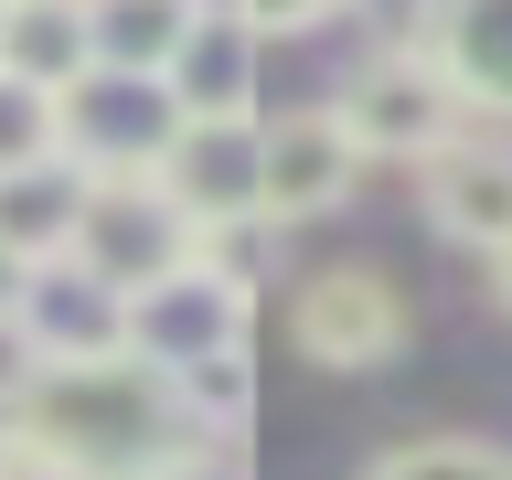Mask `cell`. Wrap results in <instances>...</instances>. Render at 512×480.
Instances as JSON below:
<instances>
[{"label":"cell","mask_w":512,"mask_h":480,"mask_svg":"<svg viewBox=\"0 0 512 480\" xmlns=\"http://www.w3.org/2000/svg\"><path fill=\"white\" fill-rule=\"evenodd\" d=\"M0 459H32L54 480H182L203 459V427L182 416L171 374H150L139 352L32 363L0 395Z\"/></svg>","instance_id":"obj_1"},{"label":"cell","mask_w":512,"mask_h":480,"mask_svg":"<svg viewBox=\"0 0 512 480\" xmlns=\"http://www.w3.org/2000/svg\"><path fill=\"white\" fill-rule=\"evenodd\" d=\"M75 267L86 278H107L118 299H139V288H160L171 267H192L203 256V235H192V214L160 192V171H96L86 203H75Z\"/></svg>","instance_id":"obj_2"},{"label":"cell","mask_w":512,"mask_h":480,"mask_svg":"<svg viewBox=\"0 0 512 480\" xmlns=\"http://www.w3.org/2000/svg\"><path fill=\"white\" fill-rule=\"evenodd\" d=\"M331 118H342V139H352L363 160H416V171H427V160L459 139L470 107H459V86L438 75L427 43H384V54L331 96Z\"/></svg>","instance_id":"obj_3"},{"label":"cell","mask_w":512,"mask_h":480,"mask_svg":"<svg viewBox=\"0 0 512 480\" xmlns=\"http://www.w3.org/2000/svg\"><path fill=\"white\" fill-rule=\"evenodd\" d=\"M256 331L246 310V278L235 267H214V256H192V267H171L160 288H139L128 299V352L150 363V374H192V363H235Z\"/></svg>","instance_id":"obj_4"},{"label":"cell","mask_w":512,"mask_h":480,"mask_svg":"<svg viewBox=\"0 0 512 480\" xmlns=\"http://www.w3.org/2000/svg\"><path fill=\"white\" fill-rule=\"evenodd\" d=\"M288 342L331 363V374H374L406 352V288L384 267H320L299 299H288Z\"/></svg>","instance_id":"obj_5"},{"label":"cell","mask_w":512,"mask_h":480,"mask_svg":"<svg viewBox=\"0 0 512 480\" xmlns=\"http://www.w3.org/2000/svg\"><path fill=\"white\" fill-rule=\"evenodd\" d=\"M182 139V107L160 75H86V86L64 96V160L75 171H160Z\"/></svg>","instance_id":"obj_6"},{"label":"cell","mask_w":512,"mask_h":480,"mask_svg":"<svg viewBox=\"0 0 512 480\" xmlns=\"http://www.w3.org/2000/svg\"><path fill=\"white\" fill-rule=\"evenodd\" d=\"M256 150H267V118H182V139L160 160V192L192 214L203 246H224L235 224H267L256 214Z\"/></svg>","instance_id":"obj_7"},{"label":"cell","mask_w":512,"mask_h":480,"mask_svg":"<svg viewBox=\"0 0 512 480\" xmlns=\"http://www.w3.org/2000/svg\"><path fill=\"white\" fill-rule=\"evenodd\" d=\"M11 342H22L32 363H107V352H128V299L107 278H86L75 256H54V267L22 278Z\"/></svg>","instance_id":"obj_8"},{"label":"cell","mask_w":512,"mask_h":480,"mask_svg":"<svg viewBox=\"0 0 512 480\" xmlns=\"http://www.w3.org/2000/svg\"><path fill=\"white\" fill-rule=\"evenodd\" d=\"M363 171V150L342 139L331 107H299V118H267V150H256V214L267 224H299V214H331Z\"/></svg>","instance_id":"obj_9"},{"label":"cell","mask_w":512,"mask_h":480,"mask_svg":"<svg viewBox=\"0 0 512 480\" xmlns=\"http://www.w3.org/2000/svg\"><path fill=\"white\" fill-rule=\"evenodd\" d=\"M427 224L438 235H459V246L502 256L512 246V139H448L438 160H427Z\"/></svg>","instance_id":"obj_10"},{"label":"cell","mask_w":512,"mask_h":480,"mask_svg":"<svg viewBox=\"0 0 512 480\" xmlns=\"http://www.w3.org/2000/svg\"><path fill=\"white\" fill-rule=\"evenodd\" d=\"M0 75H22V86H43V96H75L96 75L86 0H11V11H0Z\"/></svg>","instance_id":"obj_11"},{"label":"cell","mask_w":512,"mask_h":480,"mask_svg":"<svg viewBox=\"0 0 512 480\" xmlns=\"http://www.w3.org/2000/svg\"><path fill=\"white\" fill-rule=\"evenodd\" d=\"M438 75L459 86V107L512 118V0H438Z\"/></svg>","instance_id":"obj_12"},{"label":"cell","mask_w":512,"mask_h":480,"mask_svg":"<svg viewBox=\"0 0 512 480\" xmlns=\"http://www.w3.org/2000/svg\"><path fill=\"white\" fill-rule=\"evenodd\" d=\"M203 0H86V32H96V75H160L182 64Z\"/></svg>","instance_id":"obj_13"},{"label":"cell","mask_w":512,"mask_h":480,"mask_svg":"<svg viewBox=\"0 0 512 480\" xmlns=\"http://www.w3.org/2000/svg\"><path fill=\"white\" fill-rule=\"evenodd\" d=\"M246 75H256V32L224 22V11H203L192 43H182V64H171V107H182V118H256Z\"/></svg>","instance_id":"obj_14"},{"label":"cell","mask_w":512,"mask_h":480,"mask_svg":"<svg viewBox=\"0 0 512 480\" xmlns=\"http://www.w3.org/2000/svg\"><path fill=\"white\" fill-rule=\"evenodd\" d=\"M75 203H86V171L75 160H43V171H11L0 182V246L22 267H54L75 246Z\"/></svg>","instance_id":"obj_15"},{"label":"cell","mask_w":512,"mask_h":480,"mask_svg":"<svg viewBox=\"0 0 512 480\" xmlns=\"http://www.w3.org/2000/svg\"><path fill=\"white\" fill-rule=\"evenodd\" d=\"M43 160H64V96L0 75V182L11 171H43Z\"/></svg>","instance_id":"obj_16"},{"label":"cell","mask_w":512,"mask_h":480,"mask_svg":"<svg viewBox=\"0 0 512 480\" xmlns=\"http://www.w3.org/2000/svg\"><path fill=\"white\" fill-rule=\"evenodd\" d=\"M363 480H512V459L480 448V438H406V448H384Z\"/></svg>","instance_id":"obj_17"},{"label":"cell","mask_w":512,"mask_h":480,"mask_svg":"<svg viewBox=\"0 0 512 480\" xmlns=\"http://www.w3.org/2000/svg\"><path fill=\"white\" fill-rule=\"evenodd\" d=\"M342 11V0H224V22H246L256 43H278V32H320Z\"/></svg>","instance_id":"obj_18"},{"label":"cell","mask_w":512,"mask_h":480,"mask_svg":"<svg viewBox=\"0 0 512 480\" xmlns=\"http://www.w3.org/2000/svg\"><path fill=\"white\" fill-rule=\"evenodd\" d=\"M22 278H32V267H22L11 246H0V331H11V310H22Z\"/></svg>","instance_id":"obj_19"},{"label":"cell","mask_w":512,"mask_h":480,"mask_svg":"<svg viewBox=\"0 0 512 480\" xmlns=\"http://www.w3.org/2000/svg\"><path fill=\"white\" fill-rule=\"evenodd\" d=\"M491 299H502V310H512V246L491 256Z\"/></svg>","instance_id":"obj_20"},{"label":"cell","mask_w":512,"mask_h":480,"mask_svg":"<svg viewBox=\"0 0 512 480\" xmlns=\"http://www.w3.org/2000/svg\"><path fill=\"white\" fill-rule=\"evenodd\" d=\"M0 480H11V459H0Z\"/></svg>","instance_id":"obj_21"},{"label":"cell","mask_w":512,"mask_h":480,"mask_svg":"<svg viewBox=\"0 0 512 480\" xmlns=\"http://www.w3.org/2000/svg\"><path fill=\"white\" fill-rule=\"evenodd\" d=\"M0 11H11V0H0Z\"/></svg>","instance_id":"obj_22"}]
</instances>
